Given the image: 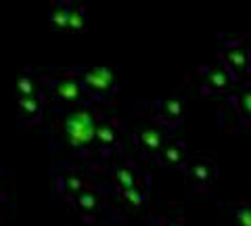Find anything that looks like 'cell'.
Here are the masks:
<instances>
[{
  "label": "cell",
  "instance_id": "1",
  "mask_svg": "<svg viewBox=\"0 0 251 226\" xmlns=\"http://www.w3.org/2000/svg\"><path fill=\"white\" fill-rule=\"evenodd\" d=\"M97 122H94L92 113L80 109V111H74L69 118L65 120V136L67 143L74 147V149H84L88 147L92 140H97Z\"/></svg>",
  "mask_w": 251,
  "mask_h": 226
},
{
  "label": "cell",
  "instance_id": "2",
  "mask_svg": "<svg viewBox=\"0 0 251 226\" xmlns=\"http://www.w3.org/2000/svg\"><path fill=\"white\" fill-rule=\"evenodd\" d=\"M82 88L97 99L107 97L115 90V75L109 67H92L82 75Z\"/></svg>",
  "mask_w": 251,
  "mask_h": 226
},
{
  "label": "cell",
  "instance_id": "3",
  "mask_svg": "<svg viewBox=\"0 0 251 226\" xmlns=\"http://www.w3.org/2000/svg\"><path fill=\"white\" fill-rule=\"evenodd\" d=\"M220 57H222L224 67L230 72V75H234V77L249 75L251 69H249V50H247V46H243V44L226 46Z\"/></svg>",
  "mask_w": 251,
  "mask_h": 226
},
{
  "label": "cell",
  "instance_id": "4",
  "mask_svg": "<svg viewBox=\"0 0 251 226\" xmlns=\"http://www.w3.org/2000/svg\"><path fill=\"white\" fill-rule=\"evenodd\" d=\"M157 120L161 124H166L168 128H176L182 122V113H184V105L182 99L178 97H168L163 100H157Z\"/></svg>",
  "mask_w": 251,
  "mask_h": 226
},
{
  "label": "cell",
  "instance_id": "5",
  "mask_svg": "<svg viewBox=\"0 0 251 226\" xmlns=\"http://www.w3.org/2000/svg\"><path fill=\"white\" fill-rule=\"evenodd\" d=\"M136 143H138V149L143 153L159 155L168 143V134L163 130H157V128H147V130L136 134Z\"/></svg>",
  "mask_w": 251,
  "mask_h": 226
},
{
  "label": "cell",
  "instance_id": "6",
  "mask_svg": "<svg viewBox=\"0 0 251 226\" xmlns=\"http://www.w3.org/2000/svg\"><path fill=\"white\" fill-rule=\"evenodd\" d=\"M232 84V75L224 65H214L205 69V77H203V90L205 92H224L228 90Z\"/></svg>",
  "mask_w": 251,
  "mask_h": 226
},
{
  "label": "cell",
  "instance_id": "7",
  "mask_svg": "<svg viewBox=\"0 0 251 226\" xmlns=\"http://www.w3.org/2000/svg\"><path fill=\"white\" fill-rule=\"evenodd\" d=\"M188 176H191L193 182L205 186V184H209L211 180H214L216 168L211 166V161H207V159H197V161L191 163V168H188Z\"/></svg>",
  "mask_w": 251,
  "mask_h": 226
},
{
  "label": "cell",
  "instance_id": "8",
  "mask_svg": "<svg viewBox=\"0 0 251 226\" xmlns=\"http://www.w3.org/2000/svg\"><path fill=\"white\" fill-rule=\"evenodd\" d=\"M52 90H54V99L59 100H77L82 97V84L75 82V80H59L52 84Z\"/></svg>",
  "mask_w": 251,
  "mask_h": 226
},
{
  "label": "cell",
  "instance_id": "9",
  "mask_svg": "<svg viewBox=\"0 0 251 226\" xmlns=\"http://www.w3.org/2000/svg\"><path fill=\"white\" fill-rule=\"evenodd\" d=\"M182 159H184V145L182 143L166 145L163 151L159 153L161 166H182Z\"/></svg>",
  "mask_w": 251,
  "mask_h": 226
},
{
  "label": "cell",
  "instance_id": "10",
  "mask_svg": "<svg viewBox=\"0 0 251 226\" xmlns=\"http://www.w3.org/2000/svg\"><path fill=\"white\" fill-rule=\"evenodd\" d=\"M234 105H237V111L243 118V122L251 124V86L245 88L237 99H234Z\"/></svg>",
  "mask_w": 251,
  "mask_h": 226
},
{
  "label": "cell",
  "instance_id": "11",
  "mask_svg": "<svg viewBox=\"0 0 251 226\" xmlns=\"http://www.w3.org/2000/svg\"><path fill=\"white\" fill-rule=\"evenodd\" d=\"M113 178H115V184L120 186L122 191H128V189H134L136 186V176L130 168H115Z\"/></svg>",
  "mask_w": 251,
  "mask_h": 226
},
{
  "label": "cell",
  "instance_id": "12",
  "mask_svg": "<svg viewBox=\"0 0 251 226\" xmlns=\"http://www.w3.org/2000/svg\"><path fill=\"white\" fill-rule=\"evenodd\" d=\"M69 11H72V6H67V4L54 6L52 13H50V23L57 29H67V25H69Z\"/></svg>",
  "mask_w": 251,
  "mask_h": 226
},
{
  "label": "cell",
  "instance_id": "13",
  "mask_svg": "<svg viewBox=\"0 0 251 226\" xmlns=\"http://www.w3.org/2000/svg\"><path fill=\"white\" fill-rule=\"evenodd\" d=\"M97 140L105 147V149H111V147L115 145V140H117L113 126H109V124H100V126L97 128Z\"/></svg>",
  "mask_w": 251,
  "mask_h": 226
},
{
  "label": "cell",
  "instance_id": "14",
  "mask_svg": "<svg viewBox=\"0 0 251 226\" xmlns=\"http://www.w3.org/2000/svg\"><path fill=\"white\" fill-rule=\"evenodd\" d=\"M19 109H21V113H25L29 115V118H38L40 115V100H38L36 97H25V99H19Z\"/></svg>",
  "mask_w": 251,
  "mask_h": 226
},
{
  "label": "cell",
  "instance_id": "15",
  "mask_svg": "<svg viewBox=\"0 0 251 226\" xmlns=\"http://www.w3.org/2000/svg\"><path fill=\"white\" fill-rule=\"evenodd\" d=\"M59 184H61V189L63 193H67V195H80V189H82V182H80V178H75V176H67V178H59Z\"/></svg>",
  "mask_w": 251,
  "mask_h": 226
},
{
  "label": "cell",
  "instance_id": "16",
  "mask_svg": "<svg viewBox=\"0 0 251 226\" xmlns=\"http://www.w3.org/2000/svg\"><path fill=\"white\" fill-rule=\"evenodd\" d=\"M84 27V13L80 6H72V11H69V25L67 29L69 32H82Z\"/></svg>",
  "mask_w": 251,
  "mask_h": 226
},
{
  "label": "cell",
  "instance_id": "17",
  "mask_svg": "<svg viewBox=\"0 0 251 226\" xmlns=\"http://www.w3.org/2000/svg\"><path fill=\"white\" fill-rule=\"evenodd\" d=\"M122 197L128 201V203H132V205H143L145 201H147L145 193H143V191H138L136 186H134V189H128V191H122Z\"/></svg>",
  "mask_w": 251,
  "mask_h": 226
},
{
  "label": "cell",
  "instance_id": "18",
  "mask_svg": "<svg viewBox=\"0 0 251 226\" xmlns=\"http://www.w3.org/2000/svg\"><path fill=\"white\" fill-rule=\"evenodd\" d=\"M77 207L84 212H92V209H97V197L92 193H80L77 195Z\"/></svg>",
  "mask_w": 251,
  "mask_h": 226
},
{
  "label": "cell",
  "instance_id": "19",
  "mask_svg": "<svg viewBox=\"0 0 251 226\" xmlns=\"http://www.w3.org/2000/svg\"><path fill=\"white\" fill-rule=\"evenodd\" d=\"M234 218H237L239 226H251V205H237L234 209Z\"/></svg>",
  "mask_w": 251,
  "mask_h": 226
},
{
  "label": "cell",
  "instance_id": "20",
  "mask_svg": "<svg viewBox=\"0 0 251 226\" xmlns=\"http://www.w3.org/2000/svg\"><path fill=\"white\" fill-rule=\"evenodd\" d=\"M17 90H19L21 99H25V97H34V82H31L29 77H21V80L17 82Z\"/></svg>",
  "mask_w": 251,
  "mask_h": 226
},
{
  "label": "cell",
  "instance_id": "21",
  "mask_svg": "<svg viewBox=\"0 0 251 226\" xmlns=\"http://www.w3.org/2000/svg\"><path fill=\"white\" fill-rule=\"evenodd\" d=\"M168 226H180V224H178V222H170Z\"/></svg>",
  "mask_w": 251,
  "mask_h": 226
}]
</instances>
